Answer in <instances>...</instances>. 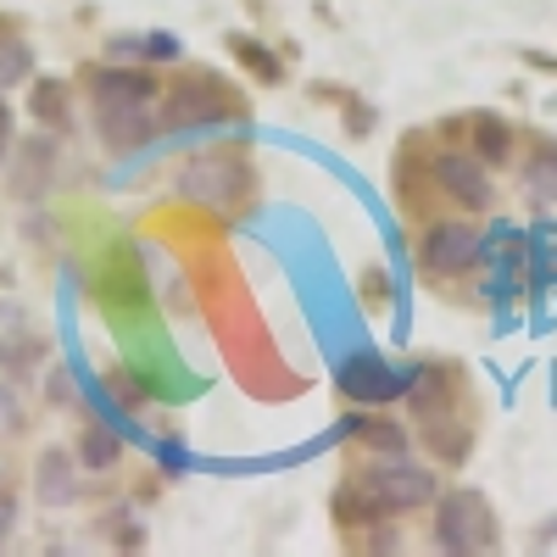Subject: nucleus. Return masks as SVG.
<instances>
[{
    "label": "nucleus",
    "mask_w": 557,
    "mask_h": 557,
    "mask_svg": "<svg viewBox=\"0 0 557 557\" xmlns=\"http://www.w3.org/2000/svg\"><path fill=\"white\" fill-rule=\"evenodd\" d=\"M7 151H12V112L0 101V162H7Z\"/></svg>",
    "instance_id": "18"
},
{
    "label": "nucleus",
    "mask_w": 557,
    "mask_h": 557,
    "mask_svg": "<svg viewBox=\"0 0 557 557\" xmlns=\"http://www.w3.org/2000/svg\"><path fill=\"white\" fill-rule=\"evenodd\" d=\"M23 424V412H17V396L7 391V385H0V430H17Z\"/></svg>",
    "instance_id": "17"
},
{
    "label": "nucleus",
    "mask_w": 557,
    "mask_h": 557,
    "mask_svg": "<svg viewBox=\"0 0 557 557\" xmlns=\"http://www.w3.org/2000/svg\"><path fill=\"white\" fill-rule=\"evenodd\" d=\"M435 178L446 184V196H451L457 207H491V178H485L480 157L446 151V157H435Z\"/></svg>",
    "instance_id": "4"
},
{
    "label": "nucleus",
    "mask_w": 557,
    "mask_h": 557,
    "mask_svg": "<svg viewBox=\"0 0 557 557\" xmlns=\"http://www.w3.org/2000/svg\"><path fill=\"white\" fill-rule=\"evenodd\" d=\"M34 485H39V496L51 502V507L73 502V496H78V469H73V457H67V451H45L39 469H34Z\"/></svg>",
    "instance_id": "8"
},
{
    "label": "nucleus",
    "mask_w": 557,
    "mask_h": 557,
    "mask_svg": "<svg viewBox=\"0 0 557 557\" xmlns=\"http://www.w3.org/2000/svg\"><path fill=\"white\" fill-rule=\"evenodd\" d=\"M524 178H530V196L552 207V201H557V146H535Z\"/></svg>",
    "instance_id": "11"
},
{
    "label": "nucleus",
    "mask_w": 557,
    "mask_h": 557,
    "mask_svg": "<svg viewBox=\"0 0 557 557\" xmlns=\"http://www.w3.org/2000/svg\"><path fill=\"white\" fill-rule=\"evenodd\" d=\"M368 496H374V507L385 513V507H418V502H430L435 496V474L430 469H418V462H380V469H368Z\"/></svg>",
    "instance_id": "3"
},
{
    "label": "nucleus",
    "mask_w": 557,
    "mask_h": 557,
    "mask_svg": "<svg viewBox=\"0 0 557 557\" xmlns=\"http://www.w3.org/2000/svg\"><path fill=\"white\" fill-rule=\"evenodd\" d=\"M218 96V89H212ZM201 84H190V89H173L168 96V107H162V123L168 128H196V123H218V117H228V107L223 101H212Z\"/></svg>",
    "instance_id": "7"
},
{
    "label": "nucleus",
    "mask_w": 557,
    "mask_h": 557,
    "mask_svg": "<svg viewBox=\"0 0 557 557\" xmlns=\"http://www.w3.org/2000/svg\"><path fill=\"white\" fill-rule=\"evenodd\" d=\"M28 67H34V57H28L23 39H7V45H0V89L17 84V78H28Z\"/></svg>",
    "instance_id": "15"
},
{
    "label": "nucleus",
    "mask_w": 557,
    "mask_h": 557,
    "mask_svg": "<svg viewBox=\"0 0 557 557\" xmlns=\"http://www.w3.org/2000/svg\"><path fill=\"white\" fill-rule=\"evenodd\" d=\"M34 112H39L45 123H51V128H67V89L45 78V84L34 89Z\"/></svg>",
    "instance_id": "14"
},
{
    "label": "nucleus",
    "mask_w": 557,
    "mask_h": 557,
    "mask_svg": "<svg viewBox=\"0 0 557 557\" xmlns=\"http://www.w3.org/2000/svg\"><path fill=\"white\" fill-rule=\"evenodd\" d=\"M435 546L451 557L469 552H496V513L485 507L480 491H451L435 507Z\"/></svg>",
    "instance_id": "1"
},
{
    "label": "nucleus",
    "mask_w": 557,
    "mask_h": 557,
    "mask_svg": "<svg viewBox=\"0 0 557 557\" xmlns=\"http://www.w3.org/2000/svg\"><path fill=\"white\" fill-rule=\"evenodd\" d=\"M0 368H7L12 380H28L34 368H39V341L23 335V330H12L7 341H0Z\"/></svg>",
    "instance_id": "10"
},
{
    "label": "nucleus",
    "mask_w": 557,
    "mask_h": 557,
    "mask_svg": "<svg viewBox=\"0 0 557 557\" xmlns=\"http://www.w3.org/2000/svg\"><path fill=\"white\" fill-rule=\"evenodd\" d=\"M341 385H346L351 401H374L380 407V401H396L407 391V374H396V368L380 362V357H357V362H346Z\"/></svg>",
    "instance_id": "5"
},
{
    "label": "nucleus",
    "mask_w": 557,
    "mask_h": 557,
    "mask_svg": "<svg viewBox=\"0 0 557 557\" xmlns=\"http://www.w3.org/2000/svg\"><path fill=\"white\" fill-rule=\"evenodd\" d=\"M117 435H107L101 424H84V441H78V457L89 462V469H112V462H117Z\"/></svg>",
    "instance_id": "12"
},
{
    "label": "nucleus",
    "mask_w": 557,
    "mask_h": 557,
    "mask_svg": "<svg viewBox=\"0 0 557 557\" xmlns=\"http://www.w3.org/2000/svg\"><path fill=\"white\" fill-rule=\"evenodd\" d=\"M51 162H57V146H51V139L28 146V162H23V190H45V173H51Z\"/></svg>",
    "instance_id": "16"
},
{
    "label": "nucleus",
    "mask_w": 557,
    "mask_h": 557,
    "mask_svg": "<svg viewBox=\"0 0 557 557\" xmlns=\"http://www.w3.org/2000/svg\"><path fill=\"white\" fill-rule=\"evenodd\" d=\"M480 257H485V240H480V228H469V223H435L424 235V246H418L424 273H469Z\"/></svg>",
    "instance_id": "2"
},
{
    "label": "nucleus",
    "mask_w": 557,
    "mask_h": 557,
    "mask_svg": "<svg viewBox=\"0 0 557 557\" xmlns=\"http://www.w3.org/2000/svg\"><path fill=\"white\" fill-rule=\"evenodd\" d=\"M157 84L146 73H96V101H151Z\"/></svg>",
    "instance_id": "9"
},
{
    "label": "nucleus",
    "mask_w": 557,
    "mask_h": 557,
    "mask_svg": "<svg viewBox=\"0 0 557 557\" xmlns=\"http://www.w3.org/2000/svg\"><path fill=\"white\" fill-rule=\"evenodd\" d=\"M12 524H17V507H12V496H0V541L12 535Z\"/></svg>",
    "instance_id": "19"
},
{
    "label": "nucleus",
    "mask_w": 557,
    "mask_h": 557,
    "mask_svg": "<svg viewBox=\"0 0 557 557\" xmlns=\"http://www.w3.org/2000/svg\"><path fill=\"white\" fill-rule=\"evenodd\" d=\"M96 123H101V134H107V146H139L151 128H157V117H151V101H96Z\"/></svg>",
    "instance_id": "6"
},
{
    "label": "nucleus",
    "mask_w": 557,
    "mask_h": 557,
    "mask_svg": "<svg viewBox=\"0 0 557 557\" xmlns=\"http://www.w3.org/2000/svg\"><path fill=\"white\" fill-rule=\"evenodd\" d=\"M474 151L485 157V162H507V151H513V146H507V123H496V117H474Z\"/></svg>",
    "instance_id": "13"
}]
</instances>
